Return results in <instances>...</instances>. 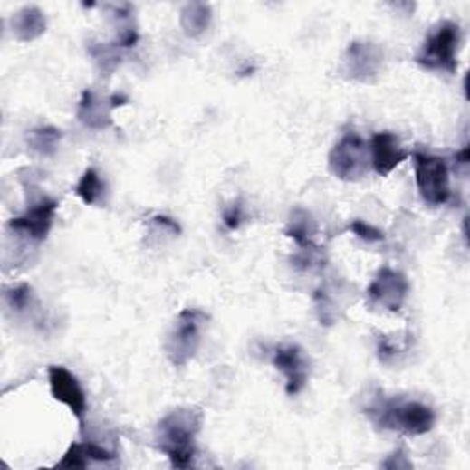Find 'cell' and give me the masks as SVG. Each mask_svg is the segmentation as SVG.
Instances as JSON below:
<instances>
[{
    "instance_id": "cell-1",
    "label": "cell",
    "mask_w": 470,
    "mask_h": 470,
    "mask_svg": "<svg viewBox=\"0 0 470 470\" xmlns=\"http://www.w3.org/2000/svg\"><path fill=\"white\" fill-rule=\"evenodd\" d=\"M203 428V414L195 408H177L162 417L155 428V445L166 454L173 466L191 465L197 450V437Z\"/></svg>"
},
{
    "instance_id": "cell-2",
    "label": "cell",
    "mask_w": 470,
    "mask_h": 470,
    "mask_svg": "<svg viewBox=\"0 0 470 470\" xmlns=\"http://www.w3.org/2000/svg\"><path fill=\"white\" fill-rule=\"evenodd\" d=\"M373 425L405 436H425L436 427V412L417 400H377L366 410Z\"/></svg>"
},
{
    "instance_id": "cell-3",
    "label": "cell",
    "mask_w": 470,
    "mask_h": 470,
    "mask_svg": "<svg viewBox=\"0 0 470 470\" xmlns=\"http://www.w3.org/2000/svg\"><path fill=\"white\" fill-rule=\"evenodd\" d=\"M459 43H461L459 26L452 21H443L425 39L423 46L416 55V62L428 71L456 74Z\"/></svg>"
},
{
    "instance_id": "cell-4",
    "label": "cell",
    "mask_w": 470,
    "mask_h": 470,
    "mask_svg": "<svg viewBox=\"0 0 470 470\" xmlns=\"http://www.w3.org/2000/svg\"><path fill=\"white\" fill-rule=\"evenodd\" d=\"M206 321V312L198 309H184L177 316L164 344L166 357L175 368H184L197 355L200 341H203L200 331Z\"/></svg>"
},
{
    "instance_id": "cell-5",
    "label": "cell",
    "mask_w": 470,
    "mask_h": 470,
    "mask_svg": "<svg viewBox=\"0 0 470 470\" xmlns=\"http://www.w3.org/2000/svg\"><path fill=\"white\" fill-rule=\"evenodd\" d=\"M369 164V148L355 132L346 134L329 153V171L344 182L360 180Z\"/></svg>"
},
{
    "instance_id": "cell-6",
    "label": "cell",
    "mask_w": 470,
    "mask_h": 470,
    "mask_svg": "<svg viewBox=\"0 0 470 470\" xmlns=\"http://www.w3.org/2000/svg\"><path fill=\"white\" fill-rule=\"evenodd\" d=\"M416 182L421 198L430 206H441L450 198L448 166L443 158L416 153Z\"/></svg>"
},
{
    "instance_id": "cell-7",
    "label": "cell",
    "mask_w": 470,
    "mask_h": 470,
    "mask_svg": "<svg viewBox=\"0 0 470 470\" xmlns=\"http://www.w3.org/2000/svg\"><path fill=\"white\" fill-rule=\"evenodd\" d=\"M57 206V200L46 195L39 197L32 200V205L21 217H15L8 223V230L15 237L24 239L30 245H39L48 237L52 230Z\"/></svg>"
},
{
    "instance_id": "cell-8",
    "label": "cell",
    "mask_w": 470,
    "mask_h": 470,
    "mask_svg": "<svg viewBox=\"0 0 470 470\" xmlns=\"http://www.w3.org/2000/svg\"><path fill=\"white\" fill-rule=\"evenodd\" d=\"M410 293V283L402 273L393 271L389 266H382L375 280L368 287V303L373 309H384L388 312H397L405 305Z\"/></svg>"
},
{
    "instance_id": "cell-9",
    "label": "cell",
    "mask_w": 470,
    "mask_h": 470,
    "mask_svg": "<svg viewBox=\"0 0 470 470\" xmlns=\"http://www.w3.org/2000/svg\"><path fill=\"white\" fill-rule=\"evenodd\" d=\"M382 64L384 53L380 46L368 41H353L344 53L342 71L353 82L373 83L380 76Z\"/></svg>"
},
{
    "instance_id": "cell-10",
    "label": "cell",
    "mask_w": 470,
    "mask_h": 470,
    "mask_svg": "<svg viewBox=\"0 0 470 470\" xmlns=\"http://www.w3.org/2000/svg\"><path fill=\"white\" fill-rule=\"evenodd\" d=\"M48 382L52 397L62 402L64 407H69L71 412L78 417L80 425H83L87 416V397L76 375L62 366H50Z\"/></svg>"
},
{
    "instance_id": "cell-11",
    "label": "cell",
    "mask_w": 470,
    "mask_h": 470,
    "mask_svg": "<svg viewBox=\"0 0 470 470\" xmlns=\"http://www.w3.org/2000/svg\"><path fill=\"white\" fill-rule=\"evenodd\" d=\"M273 364L285 377V391H287V395L294 397L300 391H303V388L309 382L311 362H309V359L305 357V353L302 351L300 346L287 344V346L278 348L274 351Z\"/></svg>"
},
{
    "instance_id": "cell-12",
    "label": "cell",
    "mask_w": 470,
    "mask_h": 470,
    "mask_svg": "<svg viewBox=\"0 0 470 470\" xmlns=\"http://www.w3.org/2000/svg\"><path fill=\"white\" fill-rule=\"evenodd\" d=\"M408 158V151L400 146L393 132H377L369 142V162L380 177H388Z\"/></svg>"
},
{
    "instance_id": "cell-13",
    "label": "cell",
    "mask_w": 470,
    "mask_h": 470,
    "mask_svg": "<svg viewBox=\"0 0 470 470\" xmlns=\"http://www.w3.org/2000/svg\"><path fill=\"white\" fill-rule=\"evenodd\" d=\"M112 100L109 98H101L98 96L94 91L87 89L82 94L80 105H78V120L94 130H103L109 129L112 125Z\"/></svg>"
},
{
    "instance_id": "cell-14",
    "label": "cell",
    "mask_w": 470,
    "mask_h": 470,
    "mask_svg": "<svg viewBox=\"0 0 470 470\" xmlns=\"http://www.w3.org/2000/svg\"><path fill=\"white\" fill-rule=\"evenodd\" d=\"M10 26H12V34L17 41L32 43L46 32V17L39 8L26 6L12 17Z\"/></svg>"
},
{
    "instance_id": "cell-15",
    "label": "cell",
    "mask_w": 470,
    "mask_h": 470,
    "mask_svg": "<svg viewBox=\"0 0 470 470\" xmlns=\"http://www.w3.org/2000/svg\"><path fill=\"white\" fill-rule=\"evenodd\" d=\"M212 6L206 3H189L180 10V28L186 37H200L212 23Z\"/></svg>"
},
{
    "instance_id": "cell-16",
    "label": "cell",
    "mask_w": 470,
    "mask_h": 470,
    "mask_svg": "<svg viewBox=\"0 0 470 470\" xmlns=\"http://www.w3.org/2000/svg\"><path fill=\"white\" fill-rule=\"evenodd\" d=\"M132 14H134V10L130 5L114 6L112 17H114V28H116V41H114L116 46H121V48L137 46L140 34H139L137 23H134Z\"/></svg>"
},
{
    "instance_id": "cell-17",
    "label": "cell",
    "mask_w": 470,
    "mask_h": 470,
    "mask_svg": "<svg viewBox=\"0 0 470 470\" xmlns=\"http://www.w3.org/2000/svg\"><path fill=\"white\" fill-rule=\"evenodd\" d=\"M314 234H316V223H314L312 216L302 208L294 210L287 223L285 235L291 237L300 248H312Z\"/></svg>"
},
{
    "instance_id": "cell-18",
    "label": "cell",
    "mask_w": 470,
    "mask_h": 470,
    "mask_svg": "<svg viewBox=\"0 0 470 470\" xmlns=\"http://www.w3.org/2000/svg\"><path fill=\"white\" fill-rule=\"evenodd\" d=\"M61 139H62V134L57 127L43 125V127H35L28 132L26 142L34 153H37L41 157H53L59 148Z\"/></svg>"
},
{
    "instance_id": "cell-19",
    "label": "cell",
    "mask_w": 470,
    "mask_h": 470,
    "mask_svg": "<svg viewBox=\"0 0 470 470\" xmlns=\"http://www.w3.org/2000/svg\"><path fill=\"white\" fill-rule=\"evenodd\" d=\"M87 52L92 57L96 69L100 71L101 76H112L114 71L121 62V55L118 52L116 44H105V43H96L89 41L87 43Z\"/></svg>"
},
{
    "instance_id": "cell-20",
    "label": "cell",
    "mask_w": 470,
    "mask_h": 470,
    "mask_svg": "<svg viewBox=\"0 0 470 470\" xmlns=\"http://www.w3.org/2000/svg\"><path fill=\"white\" fill-rule=\"evenodd\" d=\"M105 191H107V186L101 180V175L94 168L85 169L83 177L80 178V182L76 186V195L83 200V203L87 206L100 205L101 200H103Z\"/></svg>"
},
{
    "instance_id": "cell-21",
    "label": "cell",
    "mask_w": 470,
    "mask_h": 470,
    "mask_svg": "<svg viewBox=\"0 0 470 470\" xmlns=\"http://www.w3.org/2000/svg\"><path fill=\"white\" fill-rule=\"evenodd\" d=\"M6 303L12 311L15 312H26L34 307L35 303V296H34V291L30 285L23 283V285H17V287H12L6 291Z\"/></svg>"
},
{
    "instance_id": "cell-22",
    "label": "cell",
    "mask_w": 470,
    "mask_h": 470,
    "mask_svg": "<svg viewBox=\"0 0 470 470\" xmlns=\"http://www.w3.org/2000/svg\"><path fill=\"white\" fill-rule=\"evenodd\" d=\"M91 463L87 459L83 443H72L64 452L62 459L57 463L59 468H87Z\"/></svg>"
},
{
    "instance_id": "cell-23",
    "label": "cell",
    "mask_w": 470,
    "mask_h": 470,
    "mask_svg": "<svg viewBox=\"0 0 470 470\" xmlns=\"http://www.w3.org/2000/svg\"><path fill=\"white\" fill-rule=\"evenodd\" d=\"M351 234H355L359 239L366 241V243H382L386 239L384 232H380L379 228L360 221V219H355L350 223V228H348Z\"/></svg>"
},
{
    "instance_id": "cell-24",
    "label": "cell",
    "mask_w": 470,
    "mask_h": 470,
    "mask_svg": "<svg viewBox=\"0 0 470 470\" xmlns=\"http://www.w3.org/2000/svg\"><path fill=\"white\" fill-rule=\"evenodd\" d=\"M377 351H379V359H380V362H384V364H391L393 359L398 355V346H397L393 341H389L388 337H380V339H379Z\"/></svg>"
},
{
    "instance_id": "cell-25",
    "label": "cell",
    "mask_w": 470,
    "mask_h": 470,
    "mask_svg": "<svg viewBox=\"0 0 470 470\" xmlns=\"http://www.w3.org/2000/svg\"><path fill=\"white\" fill-rule=\"evenodd\" d=\"M223 221H225V226L228 230H237L241 226V221H243V206L241 203H234L223 216Z\"/></svg>"
},
{
    "instance_id": "cell-26",
    "label": "cell",
    "mask_w": 470,
    "mask_h": 470,
    "mask_svg": "<svg viewBox=\"0 0 470 470\" xmlns=\"http://www.w3.org/2000/svg\"><path fill=\"white\" fill-rule=\"evenodd\" d=\"M402 457H407L405 454H402V450L395 452V454H393V456H391V457H389V459H388V461L384 463V468H395V466H397V468H400V466H405V468H410V466H412L410 463H405V461H402V463H400V459H402Z\"/></svg>"
},
{
    "instance_id": "cell-27",
    "label": "cell",
    "mask_w": 470,
    "mask_h": 470,
    "mask_svg": "<svg viewBox=\"0 0 470 470\" xmlns=\"http://www.w3.org/2000/svg\"><path fill=\"white\" fill-rule=\"evenodd\" d=\"M454 160H456V164H457V166H468V162H470L468 146H465L461 151H457V153L454 155Z\"/></svg>"
}]
</instances>
